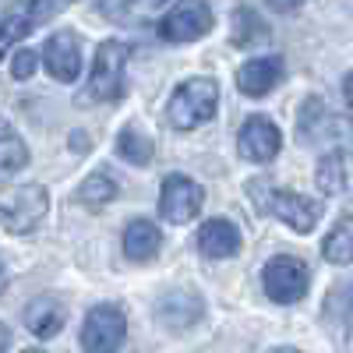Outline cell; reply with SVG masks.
Returning a JSON list of instances; mask_svg holds the SVG:
<instances>
[{"label": "cell", "mask_w": 353, "mask_h": 353, "mask_svg": "<svg viewBox=\"0 0 353 353\" xmlns=\"http://www.w3.org/2000/svg\"><path fill=\"white\" fill-rule=\"evenodd\" d=\"M124 336H128V318L121 307L113 304H103V307H92L81 325V346L85 353H117L124 346Z\"/></svg>", "instance_id": "obj_4"}, {"label": "cell", "mask_w": 353, "mask_h": 353, "mask_svg": "<svg viewBox=\"0 0 353 353\" xmlns=\"http://www.w3.org/2000/svg\"><path fill=\"white\" fill-rule=\"evenodd\" d=\"M128 46L121 39H106L96 50V68H92V81H88V96L103 99V103H117L124 96V71H128Z\"/></svg>", "instance_id": "obj_3"}, {"label": "cell", "mask_w": 353, "mask_h": 353, "mask_svg": "<svg viewBox=\"0 0 353 353\" xmlns=\"http://www.w3.org/2000/svg\"><path fill=\"white\" fill-rule=\"evenodd\" d=\"M32 71H36V53L32 50H18L14 61H11V74L18 81H25V78H32Z\"/></svg>", "instance_id": "obj_22"}, {"label": "cell", "mask_w": 353, "mask_h": 353, "mask_svg": "<svg viewBox=\"0 0 353 353\" xmlns=\"http://www.w3.org/2000/svg\"><path fill=\"white\" fill-rule=\"evenodd\" d=\"M283 78V61L279 57H254V61H248L241 71H237V85L244 96H265L272 92V88L279 85Z\"/></svg>", "instance_id": "obj_12"}, {"label": "cell", "mask_w": 353, "mask_h": 353, "mask_svg": "<svg viewBox=\"0 0 353 353\" xmlns=\"http://www.w3.org/2000/svg\"><path fill=\"white\" fill-rule=\"evenodd\" d=\"M233 18H237V32H233V43L251 46L254 39H265V36H269L265 21H258V14H254L251 8H237V11H233Z\"/></svg>", "instance_id": "obj_21"}, {"label": "cell", "mask_w": 353, "mask_h": 353, "mask_svg": "<svg viewBox=\"0 0 353 353\" xmlns=\"http://www.w3.org/2000/svg\"><path fill=\"white\" fill-rule=\"evenodd\" d=\"M201 201H205L201 184H194L191 176L173 173V176H166V184H163L159 212H163L166 223H188V219H194L201 212Z\"/></svg>", "instance_id": "obj_7"}, {"label": "cell", "mask_w": 353, "mask_h": 353, "mask_svg": "<svg viewBox=\"0 0 353 353\" xmlns=\"http://www.w3.org/2000/svg\"><path fill=\"white\" fill-rule=\"evenodd\" d=\"M198 248H201L205 258H230V254H237V248H241V230L233 226L230 219H212V223L201 226Z\"/></svg>", "instance_id": "obj_13"}, {"label": "cell", "mask_w": 353, "mask_h": 353, "mask_svg": "<svg viewBox=\"0 0 353 353\" xmlns=\"http://www.w3.org/2000/svg\"><path fill=\"white\" fill-rule=\"evenodd\" d=\"M216 103H219L216 81H209V78H191V81H184V85L170 96V106H166L170 124L181 128V131H191V128H198V124H205V121H212V117H216Z\"/></svg>", "instance_id": "obj_1"}, {"label": "cell", "mask_w": 353, "mask_h": 353, "mask_svg": "<svg viewBox=\"0 0 353 353\" xmlns=\"http://www.w3.org/2000/svg\"><path fill=\"white\" fill-rule=\"evenodd\" d=\"M212 28V8L188 0V4H173L163 18H159V36L166 43H194Z\"/></svg>", "instance_id": "obj_6"}, {"label": "cell", "mask_w": 353, "mask_h": 353, "mask_svg": "<svg viewBox=\"0 0 353 353\" xmlns=\"http://www.w3.org/2000/svg\"><path fill=\"white\" fill-rule=\"evenodd\" d=\"M163 248L159 226L149 219H131V226L124 230V254L131 261H152Z\"/></svg>", "instance_id": "obj_14"}, {"label": "cell", "mask_w": 353, "mask_h": 353, "mask_svg": "<svg viewBox=\"0 0 353 353\" xmlns=\"http://www.w3.org/2000/svg\"><path fill=\"white\" fill-rule=\"evenodd\" d=\"M57 11H61V4H21V8H11L4 14V21H0V57H4L8 50H14L18 39H25L43 18H50Z\"/></svg>", "instance_id": "obj_9"}, {"label": "cell", "mask_w": 353, "mask_h": 353, "mask_svg": "<svg viewBox=\"0 0 353 353\" xmlns=\"http://www.w3.org/2000/svg\"><path fill=\"white\" fill-rule=\"evenodd\" d=\"M321 251H325V258L336 261V265H350L353 261V226H350V216H339L336 230L325 237Z\"/></svg>", "instance_id": "obj_18"}, {"label": "cell", "mask_w": 353, "mask_h": 353, "mask_svg": "<svg viewBox=\"0 0 353 353\" xmlns=\"http://www.w3.org/2000/svg\"><path fill=\"white\" fill-rule=\"evenodd\" d=\"M46 212H50V198H46V188L39 184L0 191V223L11 233H32L46 219Z\"/></svg>", "instance_id": "obj_2"}, {"label": "cell", "mask_w": 353, "mask_h": 353, "mask_svg": "<svg viewBox=\"0 0 353 353\" xmlns=\"http://www.w3.org/2000/svg\"><path fill=\"white\" fill-rule=\"evenodd\" d=\"M279 128L269 121V117H251V121L241 128V156L251 163H269L279 156Z\"/></svg>", "instance_id": "obj_8"}, {"label": "cell", "mask_w": 353, "mask_h": 353, "mask_svg": "<svg viewBox=\"0 0 353 353\" xmlns=\"http://www.w3.org/2000/svg\"><path fill=\"white\" fill-rule=\"evenodd\" d=\"M11 346V332H8V325H0V353H4Z\"/></svg>", "instance_id": "obj_23"}, {"label": "cell", "mask_w": 353, "mask_h": 353, "mask_svg": "<svg viewBox=\"0 0 353 353\" xmlns=\"http://www.w3.org/2000/svg\"><path fill=\"white\" fill-rule=\"evenodd\" d=\"M346 181H350V152L346 149H336V152H329L325 159L318 163L314 184H318L321 194H343Z\"/></svg>", "instance_id": "obj_15"}, {"label": "cell", "mask_w": 353, "mask_h": 353, "mask_svg": "<svg viewBox=\"0 0 353 353\" xmlns=\"http://www.w3.org/2000/svg\"><path fill=\"white\" fill-rule=\"evenodd\" d=\"M117 198V181L110 173H92V176H85L81 188H78V201L88 205V209H103L106 201Z\"/></svg>", "instance_id": "obj_17"}, {"label": "cell", "mask_w": 353, "mask_h": 353, "mask_svg": "<svg viewBox=\"0 0 353 353\" xmlns=\"http://www.w3.org/2000/svg\"><path fill=\"white\" fill-rule=\"evenodd\" d=\"M117 152H121L131 166H149L152 163V156H156V149H152V141L145 138V134H138V131H121V138H117Z\"/></svg>", "instance_id": "obj_20"}, {"label": "cell", "mask_w": 353, "mask_h": 353, "mask_svg": "<svg viewBox=\"0 0 353 353\" xmlns=\"http://www.w3.org/2000/svg\"><path fill=\"white\" fill-rule=\"evenodd\" d=\"M21 353H46V350H21Z\"/></svg>", "instance_id": "obj_26"}, {"label": "cell", "mask_w": 353, "mask_h": 353, "mask_svg": "<svg viewBox=\"0 0 353 353\" xmlns=\"http://www.w3.org/2000/svg\"><path fill=\"white\" fill-rule=\"evenodd\" d=\"M272 216H279L286 226H293L297 233H311L318 216H321V205L304 198V194H293V191H272V201H269Z\"/></svg>", "instance_id": "obj_11"}, {"label": "cell", "mask_w": 353, "mask_h": 353, "mask_svg": "<svg viewBox=\"0 0 353 353\" xmlns=\"http://www.w3.org/2000/svg\"><path fill=\"white\" fill-rule=\"evenodd\" d=\"M28 163V149L25 141L8 128V121H0V173H14Z\"/></svg>", "instance_id": "obj_19"}, {"label": "cell", "mask_w": 353, "mask_h": 353, "mask_svg": "<svg viewBox=\"0 0 353 353\" xmlns=\"http://www.w3.org/2000/svg\"><path fill=\"white\" fill-rule=\"evenodd\" d=\"M25 325L32 329L36 336L50 339V336H57V332L64 329V307L57 304L53 297H39V301L28 304V311H25Z\"/></svg>", "instance_id": "obj_16"}, {"label": "cell", "mask_w": 353, "mask_h": 353, "mask_svg": "<svg viewBox=\"0 0 353 353\" xmlns=\"http://www.w3.org/2000/svg\"><path fill=\"white\" fill-rule=\"evenodd\" d=\"M8 290V265H4V258H0V293Z\"/></svg>", "instance_id": "obj_24"}, {"label": "cell", "mask_w": 353, "mask_h": 353, "mask_svg": "<svg viewBox=\"0 0 353 353\" xmlns=\"http://www.w3.org/2000/svg\"><path fill=\"white\" fill-rule=\"evenodd\" d=\"M43 61H46V71L57 81H78V74H81V39L71 36V32H57L43 50Z\"/></svg>", "instance_id": "obj_10"}, {"label": "cell", "mask_w": 353, "mask_h": 353, "mask_svg": "<svg viewBox=\"0 0 353 353\" xmlns=\"http://www.w3.org/2000/svg\"><path fill=\"white\" fill-rule=\"evenodd\" d=\"M272 353H301V350H293V346H279V350H272Z\"/></svg>", "instance_id": "obj_25"}, {"label": "cell", "mask_w": 353, "mask_h": 353, "mask_svg": "<svg viewBox=\"0 0 353 353\" xmlns=\"http://www.w3.org/2000/svg\"><path fill=\"white\" fill-rule=\"evenodd\" d=\"M311 272L301 258H290V254H276L269 265H265V293L276 301V304H293L307 293Z\"/></svg>", "instance_id": "obj_5"}]
</instances>
